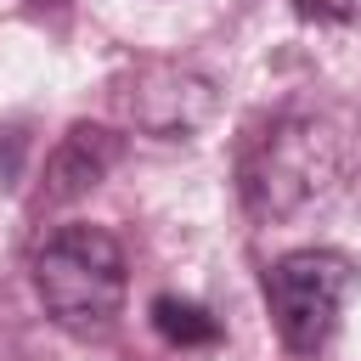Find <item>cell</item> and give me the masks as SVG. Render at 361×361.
I'll list each match as a JSON object with an SVG mask.
<instances>
[{"label":"cell","instance_id":"cell-7","mask_svg":"<svg viewBox=\"0 0 361 361\" xmlns=\"http://www.w3.org/2000/svg\"><path fill=\"white\" fill-rule=\"evenodd\" d=\"M310 17H322V23H350V28H361V0H299Z\"/></svg>","mask_w":361,"mask_h":361},{"label":"cell","instance_id":"cell-5","mask_svg":"<svg viewBox=\"0 0 361 361\" xmlns=\"http://www.w3.org/2000/svg\"><path fill=\"white\" fill-rule=\"evenodd\" d=\"M118 164V135L102 124H73L62 135V147L45 164V203H73L85 197L107 169Z\"/></svg>","mask_w":361,"mask_h":361},{"label":"cell","instance_id":"cell-8","mask_svg":"<svg viewBox=\"0 0 361 361\" xmlns=\"http://www.w3.org/2000/svg\"><path fill=\"white\" fill-rule=\"evenodd\" d=\"M39 6H62V0H39Z\"/></svg>","mask_w":361,"mask_h":361},{"label":"cell","instance_id":"cell-4","mask_svg":"<svg viewBox=\"0 0 361 361\" xmlns=\"http://www.w3.org/2000/svg\"><path fill=\"white\" fill-rule=\"evenodd\" d=\"M118 107L147 135L175 141V135H192L214 113V85L197 79L192 68H175V62H141L130 73V85L118 90Z\"/></svg>","mask_w":361,"mask_h":361},{"label":"cell","instance_id":"cell-2","mask_svg":"<svg viewBox=\"0 0 361 361\" xmlns=\"http://www.w3.org/2000/svg\"><path fill=\"white\" fill-rule=\"evenodd\" d=\"M124 248L102 226H62L34 248V293L73 338H107L124 316Z\"/></svg>","mask_w":361,"mask_h":361},{"label":"cell","instance_id":"cell-1","mask_svg":"<svg viewBox=\"0 0 361 361\" xmlns=\"http://www.w3.org/2000/svg\"><path fill=\"white\" fill-rule=\"evenodd\" d=\"M344 175V141L316 113L265 118L237 158V192L254 220H293L322 203Z\"/></svg>","mask_w":361,"mask_h":361},{"label":"cell","instance_id":"cell-6","mask_svg":"<svg viewBox=\"0 0 361 361\" xmlns=\"http://www.w3.org/2000/svg\"><path fill=\"white\" fill-rule=\"evenodd\" d=\"M152 327H158L169 344H180V350L214 344V338H220L214 316H209L203 305H192V299H175V293H158V299H152Z\"/></svg>","mask_w":361,"mask_h":361},{"label":"cell","instance_id":"cell-3","mask_svg":"<svg viewBox=\"0 0 361 361\" xmlns=\"http://www.w3.org/2000/svg\"><path fill=\"white\" fill-rule=\"evenodd\" d=\"M350 288H355V265L344 254H333V248L282 254L265 271V305H271V322H276L282 344L299 350V355L327 350L333 333H338Z\"/></svg>","mask_w":361,"mask_h":361}]
</instances>
